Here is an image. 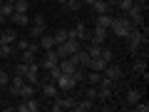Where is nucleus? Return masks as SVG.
I'll return each mask as SVG.
<instances>
[{
    "label": "nucleus",
    "mask_w": 149,
    "mask_h": 112,
    "mask_svg": "<svg viewBox=\"0 0 149 112\" xmlns=\"http://www.w3.org/2000/svg\"><path fill=\"white\" fill-rule=\"evenodd\" d=\"M102 75H104V77H109L112 82H117L119 77H122V67H119V65H114V62H107V67L102 70Z\"/></svg>",
    "instance_id": "obj_10"
},
{
    "label": "nucleus",
    "mask_w": 149,
    "mask_h": 112,
    "mask_svg": "<svg viewBox=\"0 0 149 112\" xmlns=\"http://www.w3.org/2000/svg\"><path fill=\"white\" fill-rule=\"evenodd\" d=\"M35 92H37L35 85H30V82H22V87H20V92H17V97H22V100H25V97H32Z\"/></svg>",
    "instance_id": "obj_20"
},
{
    "label": "nucleus",
    "mask_w": 149,
    "mask_h": 112,
    "mask_svg": "<svg viewBox=\"0 0 149 112\" xmlns=\"http://www.w3.org/2000/svg\"><path fill=\"white\" fill-rule=\"evenodd\" d=\"M112 18H114V15H109V13L95 15V25H97V27H107V30H109V25H112Z\"/></svg>",
    "instance_id": "obj_17"
},
{
    "label": "nucleus",
    "mask_w": 149,
    "mask_h": 112,
    "mask_svg": "<svg viewBox=\"0 0 149 112\" xmlns=\"http://www.w3.org/2000/svg\"><path fill=\"white\" fill-rule=\"evenodd\" d=\"M139 100H144V92L139 90V87H132V90H127V95H124V102H127V105H137Z\"/></svg>",
    "instance_id": "obj_13"
},
{
    "label": "nucleus",
    "mask_w": 149,
    "mask_h": 112,
    "mask_svg": "<svg viewBox=\"0 0 149 112\" xmlns=\"http://www.w3.org/2000/svg\"><path fill=\"white\" fill-rule=\"evenodd\" d=\"M70 35H72L74 40H80V43H85L87 37H90V30L85 27V22H77V25H74V30H70Z\"/></svg>",
    "instance_id": "obj_12"
},
{
    "label": "nucleus",
    "mask_w": 149,
    "mask_h": 112,
    "mask_svg": "<svg viewBox=\"0 0 149 112\" xmlns=\"http://www.w3.org/2000/svg\"><path fill=\"white\" fill-rule=\"evenodd\" d=\"M62 8H67V10H80V8H82V0H67V3H65V5Z\"/></svg>",
    "instance_id": "obj_32"
},
{
    "label": "nucleus",
    "mask_w": 149,
    "mask_h": 112,
    "mask_svg": "<svg viewBox=\"0 0 149 112\" xmlns=\"http://www.w3.org/2000/svg\"><path fill=\"white\" fill-rule=\"evenodd\" d=\"M109 97H112V87H107V85L97 87V100L100 102H109Z\"/></svg>",
    "instance_id": "obj_22"
},
{
    "label": "nucleus",
    "mask_w": 149,
    "mask_h": 112,
    "mask_svg": "<svg viewBox=\"0 0 149 112\" xmlns=\"http://www.w3.org/2000/svg\"><path fill=\"white\" fill-rule=\"evenodd\" d=\"M92 107H95V100H90V97H82L80 102H74V110L77 112H90Z\"/></svg>",
    "instance_id": "obj_18"
},
{
    "label": "nucleus",
    "mask_w": 149,
    "mask_h": 112,
    "mask_svg": "<svg viewBox=\"0 0 149 112\" xmlns=\"http://www.w3.org/2000/svg\"><path fill=\"white\" fill-rule=\"evenodd\" d=\"M13 52H15V48L10 43H0V57H10Z\"/></svg>",
    "instance_id": "obj_28"
},
{
    "label": "nucleus",
    "mask_w": 149,
    "mask_h": 112,
    "mask_svg": "<svg viewBox=\"0 0 149 112\" xmlns=\"http://www.w3.org/2000/svg\"><path fill=\"white\" fill-rule=\"evenodd\" d=\"M72 77H74V82H77V85H80V82H85V72H82L80 67H77V70L72 72Z\"/></svg>",
    "instance_id": "obj_36"
},
{
    "label": "nucleus",
    "mask_w": 149,
    "mask_h": 112,
    "mask_svg": "<svg viewBox=\"0 0 149 112\" xmlns=\"http://www.w3.org/2000/svg\"><path fill=\"white\" fill-rule=\"evenodd\" d=\"M129 30H132V22L127 20L124 15H117V18H112V25H109V32L114 37H119V40H124V37L129 35Z\"/></svg>",
    "instance_id": "obj_1"
},
{
    "label": "nucleus",
    "mask_w": 149,
    "mask_h": 112,
    "mask_svg": "<svg viewBox=\"0 0 149 112\" xmlns=\"http://www.w3.org/2000/svg\"><path fill=\"white\" fill-rule=\"evenodd\" d=\"M74 97H62V95H57V97H52V105H50V110L52 112H62V110H74Z\"/></svg>",
    "instance_id": "obj_2"
},
{
    "label": "nucleus",
    "mask_w": 149,
    "mask_h": 112,
    "mask_svg": "<svg viewBox=\"0 0 149 112\" xmlns=\"http://www.w3.org/2000/svg\"><path fill=\"white\" fill-rule=\"evenodd\" d=\"M0 3H3V0H0Z\"/></svg>",
    "instance_id": "obj_42"
},
{
    "label": "nucleus",
    "mask_w": 149,
    "mask_h": 112,
    "mask_svg": "<svg viewBox=\"0 0 149 112\" xmlns=\"http://www.w3.org/2000/svg\"><path fill=\"white\" fill-rule=\"evenodd\" d=\"M60 75H62V70H60V65H55V67H50V80H57V77H60Z\"/></svg>",
    "instance_id": "obj_33"
},
{
    "label": "nucleus",
    "mask_w": 149,
    "mask_h": 112,
    "mask_svg": "<svg viewBox=\"0 0 149 112\" xmlns=\"http://www.w3.org/2000/svg\"><path fill=\"white\" fill-rule=\"evenodd\" d=\"M124 18L132 22V27H142V25H144V10H139L137 5H132V10L124 13Z\"/></svg>",
    "instance_id": "obj_5"
},
{
    "label": "nucleus",
    "mask_w": 149,
    "mask_h": 112,
    "mask_svg": "<svg viewBox=\"0 0 149 112\" xmlns=\"http://www.w3.org/2000/svg\"><path fill=\"white\" fill-rule=\"evenodd\" d=\"M22 82H25V77H20V75H15V77L8 82V90H10V95H15V97H17V92H20Z\"/></svg>",
    "instance_id": "obj_16"
},
{
    "label": "nucleus",
    "mask_w": 149,
    "mask_h": 112,
    "mask_svg": "<svg viewBox=\"0 0 149 112\" xmlns=\"http://www.w3.org/2000/svg\"><path fill=\"white\" fill-rule=\"evenodd\" d=\"M57 3H60V5H65V3H67V0H57Z\"/></svg>",
    "instance_id": "obj_40"
},
{
    "label": "nucleus",
    "mask_w": 149,
    "mask_h": 112,
    "mask_svg": "<svg viewBox=\"0 0 149 112\" xmlns=\"http://www.w3.org/2000/svg\"><path fill=\"white\" fill-rule=\"evenodd\" d=\"M10 20L15 22V25H30V18H27V13H13Z\"/></svg>",
    "instance_id": "obj_24"
},
{
    "label": "nucleus",
    "mask_w": 149,
    "mask_h": 112,
    "mask_svg": "<svg viewBox=\"0 0 149 112\" xmlns=\"http://www.w3.org/2000/svg\"><path fill=\"white\" fill-rule=\"evenodd\" d=\"M92 3H95V0H82V5H92Z\"/></svg>",
    "instance_id": "obj_38"
},
{
    "label": "nucleus",
    "mask_w": 149,
    "mask_h": 112,
    "mask_svg": "<svg viewBox=\"0 0 149 112\" xmlns=\"http://www.w3.org/2000/svg\"><path fill=\"white\" fill-rule=\"evenodd\" d=\"M40 50H42V52H47V50H55V37H52V35H47V32H45V35H40Z\"/></svg>",
    "instance_id": "obj_15"
},
{
    "label": "nucleus",
    "mask_w": 149,
    "mask_h": 112,
    "mask_svg": "<svg viewBox=\"0 0 149 112\" xmlns=\"http://www.w3.org/2000/svg\"><path fill=\"white\" fill-rule=\"evenodd\" d=\"M13 10L15 13H27V0H15L13 3Z\"/></svg>",
    "instance_id": "obj_31"
},
{
    "label": "nucleus",
    "mask_w": 149,
    "mask_h": 112,
    "mask_svg": "<svg viewBox=\"0 0 149 112\" xmlns=\"http://www.w3.org/2000/svg\"><path fill=\"white\" fill-rule=\"evenodd\" d=\"M40 35H45V15L42 13L35 15L30 22V40H40Z\"/></svg>",
    "instance_id": "obj_3"
},
{
    "label": "nucleus",
    "mask_w": 149,
    "mask_h": 112,
    "mask_svg": "<svg viewBox=\"0 0 149 112\" xmlns=\"http://www.w3.org/2000/svg\"><path fill=\"white\" fill-rule=\"evenodd\" d=\"M57 65H60V70H62L65 75H72L74 70H77V65L72 62V57H70V55H67V57H62V60H60Z\"/></svg>",
    "instance_id": "obj_14"
},
{
    "label": "nucleus",
    "mask_w": 149,
    "mask_h": 112,
    "mask_svg": "<svg viewBox=\"0 0 149 112\" xmlns=\"http://www.w3.org/2000/svg\"><path fill=\"white\" fill-rule=\"evenodd\" d=\"M55 85H57L60 92H70V90H74V87H77V82H74L72 75H65V72H62L57 80H55Z\"/></svg>",
    "instance_id": "obj_6"
},
{
    "label": "nucleus",
    "mask_w": 149,
    "mask_h": 112,
    "mask_svg": "<svg viewBox=\"0 0 149 112\" xmlns=\"http://www.w3.org/2000/svg\"><path fill=\"white\" fill-rule=\"evenodd\" d=\"M5 3H15V0H5Z\"/></svg>",
    "instance_id": "obj_41"
},
{
    "label": "nucleus",
    "mask_w": 149,
    "mask_h": 112,
    "mask_svg": "<svg viewBox=\"0 0 149 112\" xmlns=\"http://www.w3.org/2000/svg\"><path fill=\"white\" fill-rule=\"evenodd\" d=\"M25 72H27V62H22V60H20V65L15 67V75H20V77H25Z\"/></svg>",
    "instance_id": "obj_34"
},
{
    "label": "nucleus",
    "mask_w": 149,
    "mask_h": 112,
    "mask_svg": "<svg viewBox=\"0 0 149 112\" xmlns=\"http://www.w3.org/2000/svg\"><path fill=\"white\" fill-rule=\"evenodd\" d=\"M132 72H134V75H144V72H147V60H144V57L134 60V65H132Z\"/></svg>",
    "instance_id": "obj_25"
},
{
    "label": "nucleus",
    "mask_w": 149,
    "mask_h": 112,
    "mask_svg": "<svg viewBox=\"0 0 149 112\" xmlns=\"http://www.w3.org/2000/svg\"><path fill=\"white\" fill-rule=\"evenodd\" d=\"M87 67H90V70H97V72H102V70L107 67V62H104V60H102V57H92Z\"/></svg>",
    "instance_id": "obj_26"
},
{
    "label": "nucleus",
    "mask_w": 149,
    "mask_h": 112,
    "mask_svg": "<svg viewBox=\"0 0 149 112\" xmlns=\"http://www.w3.org/2000/svg\"><path fill=\"white\" fill-rule=\"evenodd\" d=\"M13 13H15V10H13V3H5V0H3V3H0V15H3V18H10Z\"/></svg>",
    "instance_id": "obj_29"
},
{
    "label": "nucleus",
    "mask_w": 149,
    "mask_h": 112,
    "mask_svg": "<svg viewBox=\"0 0 149 112\" xmlns=\"http://www.w3.org/2000/svg\"><path fill=\"white\" fill-rule=\"evenodd\" d=\"M52 37H55V48H57V45H62L65 40L70 37V30H65V27H60V30H55V32H52Z\"/></svg>",
    "instance_id": "obj_23"
},
{
    "label": "nucleus",
    "mask_w": 149,
    "mask_h": 112,
    "mask_svg": "<svg viewBox=\"0 0 149 112\" xmlns=\"http://www.w3.org/2000/svg\"><path fill=\"white\" fill-rule=\"evenodd\" d=\"M25 82H30V85H40V62H30V65H27Z\"/></svg>",
    "instance_id": "obj_7"
},
{
    "label": "nucleus",
    "mask_w": 149,
    "mask_h": 112,
    "mask_svg": "<svg viewBox=\"0 0 149 112\" xmlns=\"http://www.w3.org/2000/svg\"><path fill=\"white\" fill-rule=\"evenodd\" d=\"M107 35H109L107 27H97V25H95V30H92V35L87 37V40L95 43V45H107Z\"/></svg>",
    "instance_id": "obj_8"
},
{
    "label": "nucleus",
    "mask_w": 149,
    "mask_h": 112,
    "mask_svg": "<svg viewBox=\"0 0 149 112\" xmlns=\"http://www.w3.org/2000/svg\"><path fill=\"white\" fill-rule=\"evenodd\" d=\"M40 107H42V105H40V100L32 95V97H25L20 105H15V110H17V112H37Z\"/></svg>",
    "instance_id": "obj_4"
},
{
    "label": "nucleus",
    "mask_w": 149,
    "mask_h": 112,
    "mask_svg": "<svg viewBox=\"0 0 149 112\" xmlns=\"http://www.w3.org/2000/svg\"><path fill=\"white\" fill-rule=\"evenodd\" d=\"M60 62V57H57V52L55 50H47V52L42 55V62H40V67H45V70H50V67H55V65Z\"/></svg>",
    "instance_id": "obj_11"
},
{
    "label": "nucleus",
    "mask_w": 149,
    "mask_h": 112,
    "mask_svg": "<svg viewBox=\"0 0 149 112\" xmlns=\"http://www.w3.org/2000/svg\"><path fill=\"white\" fill-rule=\"evenodd\" d=\"M8 82H10V75H8V72H3V70H0V87H5Z\"/></svg>",
    "instance_id": "obj_37"
},
{
    "label": "nucleus",
    "mask_w": 149,
    "mask_h": 112,
    "mask_svg": "<svg viewBox=\"0 0 149 112\" xmlns=\"http://www.w3.org/2000/svg\"><path fill=\"white\" fill-rule=\"evenodd\" d=\"M85 80L90 82V85H100V80H102V72H97V70H90V72L85 75Z\"/></svg>",
    "instance_id": "obj_27"
},
{
    "label": "nucleus",
    "mask_w": 149,
    "mask_h": 112,
    "mask_svg": "<svg viewBox=\"0 0 149 112\" xmlns=\"http://www.w3.org/2000/svg\"><path fill=\"white\" fill-rule=\"evenodd\" d=\"M92 10H95V15H102V13H109V3H104V0H95V3H92Z\"/></svg>",
    "instance_id": "obj_19"
},
{
    "label": "nucleus",
    "mask_w": 149,
    "mask_h": 112,
    "mask_svg": "<svg viewBox=\"0 0 149 112\" xmlns=\"http://www.w3.org/2000/svg\"><path fill=\"white\" fill-rule=\"evenodd\" d=\"M104 3H109V5H117V3H119V0H104Z\"/></svg>",
    "instance_id": "obj_39"
},
{
    "label": "nucleus",
    "mask_w": 149,
    "mask_h": 112,
    "mask_svg": "<svg viewBox=\"0 0 149 112\" xmlns=\"http://www.w3.org/2000/svg\"><path fill=\"white\" fill-rule=\"evenodd\" d=\"M15 40H17V32L10 30V27H8V30L3 27V32H0V43H10V45H13Z\"/></svg>",
    "instance_id": "obj_21"
},
{
    "label": "nucleus",
    "mask_w": 149,
    "mask_h": 112,
    "mask_svg": "<svg viewBox=\"0 0 149 112\" xmlns=\"http://www.w3.org/2000/svg\"><path fill=\"white\" fill-rule=\"evenodd\" d=\"M100 57L104 60V62H112V60H114V52H112V48H104V45H102V52H100Z\"/></svg>",
    "instance_id": "obj_30"
},
{
    "label": "nucleus",
    "mask_w": 149,
    "mask_h": 112,
    "mask_svg": "<svg viewBox=\"0 0 149 112\" xmlns=\"http://www.w3.org/2000/svg\"><path fill=\"white\" fill-rule=\"evenodd\" d=\"M40 95H42L45 100H52V97L60 95V90H57V85H55L52 80L50 82H40Z\"/></svg>",
    "instance_id": "obj_9"
},
{
    "label": "nucleus",
    "mask_w": 149,
    "mask_h": 112,
    "mask_svg": "<svg viewBox=\"0 0 149 112\" xmlns=\"http://www.w3.org/2000/svg\"><path fill=\"white\" fill-rule=\"evenodd\" d=\"M85 97H90V100H97V87H95V85H90V87L85 90Z\"/></svg>",
    "instance_id": "obj_35"
}]
</instances>
